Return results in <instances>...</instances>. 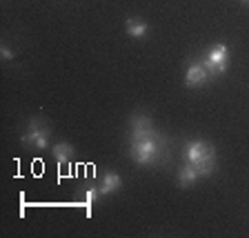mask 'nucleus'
Listing matches in <instances>:
<instances>
[{"mask_svg":"<svg viewBox=\"0 0 249 238\" xmlns=\"http://www.w3.org/2000/svg\"><path fill=\"white\" fill-rule=\"evenodd\" d=\"M129 156L136 165H158L167 156L165 138L156 131L154 123L147 114H136L131 118V136H129Z\"/></svg>","mask_w":249,"mask_h":238,"instance_id":"f257e3e1","label":"nucleus"},{"mask_svg":"<svg viewBox=\"0 0 249 238\" xmlns=\"http://www.w3.org/2000/svg\"><path fill=\"white\" fill-rule=\"evenodd\" d=\"M185 163L196 167L200 176H209L216 169V149L207 140H189L185 145Z\"/></svg>","mask_w":249,"mask_h":238,"instance_id":"f03ea898","label":"nucleus"},{"mask_svg":"<svg viewBox=\"0 0 249 238\" xmlns=\"http://www.w3.org/2000/svg\"><path fill=\"white\" fill-rule=\"evenodd\" d=\"M20 143L31 149H47L52 143V127L40 118H29L27 131L22 134Z\"/></svg>","mask_w":249,"mask_h":238,"instance_id":"7ed1b4c3","label":"nucleus"},{"mask_svg":"<svg viewBox=\"0 0 249 238\" xmlns=\"http://www.w3.org/2000/svg\"><path fill=\"white\" fill-rule=\"evenodd\" d=\"M200 62H202V67L207 69L209 78L225 76V72H227V67H229V49H227V45H223V42L212 45Z\"/></svg>","mask_w":249,"mask_h":238,"instance_id":"20e7f679","label":"nucleus"},{"mask_svg":"<svg viewBox=\"0 0 249 238\" xmlns=\"http://www.w3.org/2000/svg\"><path fill=\"white\" fill-rule=\"evenodd\" d=\"M209 80L207 69L202 67V62H189L185 72V85L187 87H202Z\"/></svg>","mask_w":249,"mask_h":238,"instance_id":"39448f33","label":"nucleus"},{"mask_svg":"<svg viewBox=\"0 0 249 238\" xmlns=\"http://www.w3.org/2000/svg\"><path fill=\"white\" fill-rule=\"evenodd\" d=\"M124 29H127V36H131L134 40H142V38H147L149 25L145 20H140L138 16H131L124 20Z\"/></svg>","mask_w":249,"mask_h":238,"instance_id":"423d86ee","label":"nucleus"},{"mask_svg":"<svg viewBox=\"0 0 249 238\" xmlns=\"http://www.w3.org/2000/svg\"><path fill=\"white\" fill-rule=\"evenodd\" d=\"M120 187H123V178H120L116 171H109V174L103 176L98 189H100V196H111L114 192H118Z\"/></svg>","mask_w":249,"mask_h":238,"instance_id":"0eeeda50","label":"nucleus"},{"mask_svg":"<svg viewBox=\"0 0 249 238\" xmlns=\"http://www.w3.org/2000/svg\"><path fill=\"white\" fill-rule=\"evenodd\" d=\"M52 154H53V158H56L58 165L65 167L73 158V156H76V149H73L69 143H56V145H53V149H52Z\"/></svg>","mask_w":249,"mask_h":238,"instance_id":"6e6552de","label":"nucleus"},{"mask_svg":"<svg viewBox=\"0 0 249 238\" xmlns=\"http://www.w3.org/2000/svg\"><path fill=\"white\" fill-rule=\"evenodd\" d=\"M200 178V174L196 171V167L189 165V163H185V165L180 167V171H178V187L180 189H185V187H192L194 183Z\"/></svg>","mask_w":249,"mask_h":238,"instance_id":"1a4fd4ad","label":"nucleus"},{"mask_svg":"<svg viewBox=\"0 0 249 238\" xmlns=\"http://www.w3.org/2000/svg\"><path fill=\"white\" fill-rule=\"evenodd\" d=\"M98 196H100V189H98V187H87V189H85V202H87V207L89 209H91V205H93V202H96V201H98Z\"/></svg>","mask_w":249,"mask_h":238,"instance_id":"9d476101","label":"nucleus"},{"mask_svg":"<svg viewBox=\"0 0 249 238\" xmlns=\"http://www.w3.org/2000/svg\"><path fill=\"white\" fill-rule=\"evenodd\" d=\"M0 56H2V60H14V52H11L7 45L0 47Z\"/></svg>","mask_w":249,"mask_h":238,"instance_id":"9b49d317","label":"nucleus"},{"mask_svg":"<svg viewBox=\"0 0 249 238\" xmlns=\"http://www.w3.org/2000/svg\"><path fill=\"white\" fill-rule=\"evenodd\" d=\"M245 2H249V0H245Z\"/></svg>","mask_w":249,"mask_h":238,"instance_id":"f8f14e48","label":"nucleus"}]
</instances>
